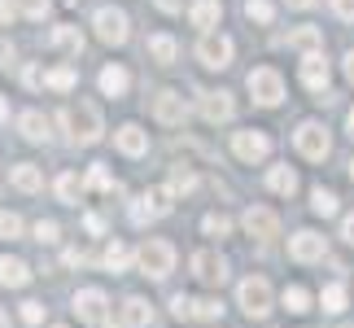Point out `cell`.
I'll return each instance as SVG.
<instances>
[{"mask_svg":"<svg viewBox=\"0 0 354 328\" xmlns=\"http://www.w3.org/2000/svg\"><path fill=\"white\" fill-rule=\"evenodd\" d=\"M9 114V105H5V97H0V118H5Z\"/></svg>","mask_w":354,"mask_h":328,"instance_id":"obj_52","label":"cell"},{"mask_svg":"<svg viewBox=\"0 0 354 328\" xmlns=\"http://www.w3.org/2000/svg\"><path fill=\"white\" fill-rule=\"evenodd\" d=\"M0 328H9V320H5V311H0Z\"/></svg>","mask_w":354,"mask_h":328,"instance_id":"obj_53","label":"cell"},{"mask_svg":"<svg viewBox=\"0 0 354 328\" xmlns=\"http://www.w3.org/2000/svg\"><path fill=\"white\" fill-rule=\"evenodd\" d=\"M346 75H350V79H354V48H350V53H346Z\"/></svg>","mask_w":354,"mask_h":328,"instance_id":"obj_48","label":"cell"},{"mask_svg":"<svg viewBox=\"0 0 354 328\" xmlns=\"http://www.w3.org/2000/svg\"><path fill=\"white\" fill-rule=\"evenodd\" d=\"M97 35L105 44H122V39H127V13L122 9H97Z\"/></svg>","mask_w":354,"mask_h":328,"instance_id":"obj_13","label":"cell"},{"mask_svg":"<svg viewBox=\"0 0 354 328\" xmlns=\"http://www.w3.org/2000/svg\"><path fill=\"white\" fill-rule=\"evenodd\" d=\"M171 210V188H149V193L140 197V206H131V219L136 224H153L158 215Z\"/></svg>","mask_w":354,"mask_h":328,"instance_id":"obj_12","label":"cell"},{"mask_svg":"<svg viewBox=\"0 0 354 328\" xmlns=\"http://www.w3.org/2000/svg\"><path fill=\"white\" fill-rule=\"evenodd\" d=\"M219 13H223L219 0H197V5L188 9V18H193V26H214V22H219Z\"/></svg>","mask_w":354,"mask_h":328,"instance_id":"obj_26","label":"cell"},{"mask_svg":"<svg viewBox=\"0 0 354 328\" xmlns=\"http://www.w3.org/2000/svg\"><path fill=\"white\" fill-rule=\"evenodd\" d=\"M333 13L346 18V22H354V0H333Z\"/></svg>","mask_w":354,"mask_h":328,"instance_id":"obj_44","label":"cell"},{"mask_svg":"<svg viewBox=\"0 0 354 328\" xmlns=\"http://www.w3.org/2000/svg\"><path fill=\"white\" fill-rule=\"evenodd\" d=\"M22 324H31V328L44 324V302H22Z\"/></svg>","mask_w":354,"mask_h":328,"instance_id":"obj_38","label":"cell"},{"mask_svg":"<svg viewBox=\"0 0 354 328\" xmlns=\"http://www.w3.org/2000/svg\"><path fill=\"white\" fill-rule=\"evenodd\" d=\"M13 62V48H9V39H0V66H9Z\"/></svg>","mask_w":354,"mask_h":328,"instance_id":"obj_47","label":"cell"},{"mask_svg":"<svg viewBox=\"0 0 354 328\" xmlns=\"http://www.w3.org/2000/svg\"><path fill=\"white\" fill-rule=\"evenodd\" d=\"M293 145H297V154L310 158V162H324V158H328V149H333L328 131H324L319 122H302V127H297V136H293Z\"/></svg>","mask_w":354,"mask_h":328,"instance_id":"obj_5","label":"cell"},{"mask_svg":"<svg viewBox=\"0 0 354 328\" xmlns=\"http://www.w3.org/2000/svg\"><path fill=\"white\" fill-rule=\"evenodd\" d=\"M245 13H250L254 22H271V13H276V9H271V0H245Z\"/></svg>","mask_w":354,"mask_h":328,"instance_id":"obj_37","label":"cell"},{"mask_svg":"<svg viewBox=\"0 0 354 328\" xmlns=\"http://www.w3.org/2000/svg\"><path fill=\"white\" fill-rule=\"evenodd\" d=\"M245 84H250V97L258 105H280L284 101V79H280L276 66H258V71H250Z\"/></svg>","mask_w":354,"mask_h":328,"instance_id":"obj_4","label":"cell"},{"mask_svg":"<svg viewBox=\"0 0 354 328\" xmlns=\"http://www.w3.org/2000/svg\"><path fill=\"white\" fill-rule=\"evenodd\" d=\"M22 237V219L13 210H0V241H18Z\"/></svg>","mask_w":354,"mask_h":328,"instance_id":"obj_34","label":"cell"},{"mask_svg":"<svg viewBox=\"0 0 354 328\" xmlns=\"http://www.w3.org/2000/svg\"><path fill=\"white\" fill-rule=\"evenodd\" d=\"M114 145H118L127 158H140V154H149V131H140L136 122H127V127L114 131Z\"/></svg>","mask_w":354,"mask_h":328,"instance_id":"obj_15","label":"cell"},{"mask_svg":"<svg viewBox=\"0 0 354 328\" xmlns=\"http://www.w3.org/2000/svg\"><path fill=\"white\" fill-rule=\"evenodd\" d=\"M280 302H284V311H289V316H306V311H310V293L302 289V284H284Z\"/></svg>","mask_w":354,"mask_h":328,"instance_id":"obj_24","label":"cell"},{"mask_svg":"<svg viewBox=\"0 0 354 328\" xmlns=\"http://www.w3.org/2000/svg\"><path fill=\"white\" fill-rule=\"evenodd\" d=\"M35 241H57V224H53V219H39V224H35Z\"/></svg>","mask_w":354,"mask_h":328,"instance_id":"obj_41","label":"cell"},{"mask_svg":"<svg viewBox=\"0 0 354 328\" xmlns=\"http://www.w3.org/2000/svg\"><path fill=\"white\" fill-rule=\"evenodd\" d=\"M236 302H241V311H245L250 320L271 316V284H267L263 276H245L241 289H236Z\"/></svg>","mask_w":354,"mask_h":328,"instance_id":"obj_3","label":"cell"},{"mask_svg":"<svg viewBox=\"0 0 354 328\" xmlns=\"http://www.w3.org/2000/svg\"><path fill=\"white\" fill-rule=\"evenodd\" d=\"M193 184H197V175L188 171V167H175V171H171V193H188Z\"/></svg>","mask_w":354,"mask_h":328,"instance_id":"obj_36","label":"cell"},{"mask_svg":"<svg viewBox=\"0 0 354 328\" xmlns=\"http://www.w3.org/2000/svg\"><path fill=\"white\" fill-rule=\"evenodd\" d=\"M342 328H354V324H342Z\"/></svg>","mask_w":354,"mask_h":328,"instance_id":"obj_57","label":"cell"},{"mask_svg":"<svg viewBox=\"0 0 354 328\" xmlns=\"http://www.w3.org/2000/svg\"><path fill=\"white\" fill-rule=\"evenodd\" d=\"M232 154H236L241 162H263V158L271 154V136L258 131V127H245V131L232 136Z\"/></svg>","mask_w":354,"mask_h":328,"instance_id":"obj_7","label":"cell"},{"mask_svg":"<svg viewBox=\"0 0 354 328\" xmlns=\"http://www.w3.org/2000/svg\"><path fill=\"white\" fill-rule=\"evenodd\" d=\"M289 5H293V9H310V5H315V0H289Z\"/></svg>","mask_w":354,"mask_h":328,"instance_id":"obj_50","label":"cell"},{"mask_svg":"<svg viewBox=\"0 0 354 328\" xmlns=\"http://www.w3.org/2000/svg\"><path fill=\"white\" fill-rule=\"evenodd\" d=\"M171 311H175V316H180V320H188V316H193V298L175 293V298H171Z\"/></svg>","mask_w":354,"mask_h":328,"instance_id":"obj_42","label":"cell"},{"mask_svg":"<svg viewBox=\"0 0 354 328\" xmlns=\"http://www.w3.org/2000/svg\"><path fill=\"white\" fill-rule=\"evenodd\" d=\"M127 84H131V79H127L122 66H105V71H101V92H105V97H122Z\"/></svg>","mask_w":354,"mask_h":328,"instance_id":"obj_25","label":"cell"},{"mask_svg":"<svg viewBox=\"0 0 354 328\" xmlns=\"http://www.w3.org/2000/svg\"><path fill=\"white\" fill-rule=\"evenodd\" d=\"M241 224H245V232H250V237H258V241H276V237H280V219H276V210H267V206H250Z\"/></svg>","mask_w":354,"mask_h":328,"instance_id":"obj_10","label":"cell"},{"mask_svg":"<svg viewBox=\"0 0 354 328\" xmlns=\"http://www.w3.org/2000/svg\"><path fill=\"white\" fill-rule=\"evenodd\" d=\"M346 131L354 136V109H350V114H346Z\"/></svg>","mask_w":354,"mask_h":328,"instance_id":"obj_51","label":"cell"},{"mask_svg":"<svg viewBox=\"0 0 354 328\" xmlns=\"http://www.w3.org/2000/svg\"><path fill=\"white\" fill-rule=\"evenodd\" d=\"M88 184H92V188H114V180H110V171H105V162H97V167L88 171Z\"/></svg>","mask_w":354,"mask_h":328,"instance_id":"obj_39","label":"cell"},{"mask_svg":"<svg viewBox=\"0 0 354 328\" xmlns=\"http://www.w3.org/2000/svg\"><path fill=\"white\" fill-rule=\"evenodd\" d=\"M302 84H306V88H315V92H324V88H328V62H324L319 53H310V57H302Z\"/></svg>","mask_w":354,"mask_h":328,"instance_id":"obj_17","label":"cell"},{"mask_svg":"<svg viewBox=\"0 0 354 328\" xmlns=\"http://www.w3.org/2000/svg\"><path fill=\"white\" fill-rule=\"evenodd\" d=\"M319 307L333 311V316H337V311H346V284H328V289L319 293Z\"/></svg>","mask_w":354,"mask_h":328,"instance_id":"obj_33","label":"cell"},{"mask_svg":"<svg viewBox=\"0 0 354 328\" xmlns=\"http://www.w3.org/2000/svg\"><path fill=\"white\" fill-rule=\"evenodd\" d=\"M22 9H26V18H44V13H48V0H22Z\"/></svg>","mask_w":354,"mask_h":328,"instance_id":"obj_43","label":"cell"},{"mask_svg":"<svg viewBox=\"0 0 354 328\" xmlns=\"http://www.w3.org/2000/svg\"><path fill=\"white\" fill-rule=\"evenodd\" d=\"M193 316L197 320H219L223 316V302H219V298H197V302H193Z\"/></svg>","mask_w":354,"mask_h":328,"instance_id":"obj_35","label":"cell"},{"mask_svg":"<svg viewBox=\"0 0 354 328\" xmlns=\"http://www.w3.org/2000/svg\"><path fill=\"white\" fill-rule=\"evenodd\" d=\"M310 210H315V215H337V193L319 184L315 193H310Z\"/></svg>","mask_w":354,"mask_h":328,"instance_id":"obj_31","label":"cell"},{"mask_svg":"<svg viewBox=\"0 0 354 328\" xmlns=\"http://www.w3.org/2000/svg\"><path fill=\"white\" fill-rule=\"evenodd\" d=\"M193 276L201 280V284H210V289H219V284L227 280V263L214 250H197L193 254Z\"/></svg>","mask_w":354,"mask_h":328,"instance_id":"obj_9","label":"cell"},{"mask_svg":"<svg viewBox=\"0 0 354 328\" xmlns=\"http://www.w3.org/2000/svg\"><path fill=\"white\" fill-rule=\"evenodd\" d=\"M57 197L62 201H79V197H84V180H79L75 171H66L62 180H57Z\"/></svg>","mask_w":354,"mask_h":328,"instance_id":"obj_30","label":"cell"},{"mask_svg":"<svg viewBox=\"0 0 354 328\" xmlns=\"http://www.w3.org/2000/svg\"><path fill=\"white\" fill-rule=\"evenodd\" d=\"M267 188H271V193H280V197H293L297 193V171L293 167H271Z\"/></svg>","mask_w":354,"mask_h":328,"instance_id":"obj_22","label":"cell"},{"mask_svg":"<svg viewBox=\"0 0 354 328\" xmlns=\"http://www.w3.org/2000/svg\"><path fill=\"white\" fill-rule=\"evenodd\" d=\"M201 232H206V237H227V232H232V219L219 215V210H210L206 219H201Z\"/></svg>","mask_w":354,"mask_h":328,"instance_id":"obj_32","label":"cell"},{"mask_svg":"<svg viewBox=\"0 0 354 328\" xmlns=\"http://www.w3.org/2000/svg\"><path fill=\"white\" fill-rule=\"evenodd\" d=\"M18 127H22V136H26V140H48V118L44 114H39V109H26V114L18 118Z\"/></svg>","mask_w":354,"mask_h":328,"instance_id":"obj_23","label":"cell"},{"mask_svg":"<svg viewBox=\"0 0 354 328\" xmlns=\"http://www.w3.org/2000/svg\"><path fill=\"white\" fill-rule=\"evenodd\" d=\"M197 57L206 71H223L227 62H232V39L219 35V31H206L201 35V44H197Z\"/></svg>","mask_w":354,"mask_h":328,"instance_id":"obj_6","label":"cell"},{"mask_svg":"<svg viewBox=\"0 0 354 328\" xmlns=\"http://www.w3.org/2000/svg\"><path fill=\"white\" fill-rule=\"evenodd\" d=\"M62 118H66V131H71L75 145H92L101 136V109L92 101H71Z\"/></svg>","mask_w":354,"mask_h":328,"instance_id":"obj_1","label":"cell"},{"mask_svg":"<svg viewBox=\"0 0 354 328\" xmlns=\"http://www.w3.org/2000/svg\"><path fill=\"white\" fill-rule=\"evenodd\" d=\"M53 328H66V324H53Z\"/></svg>","mask_w":354,"mask_h":328,"instance_id":"obj_56","label":"cell"},{"mask_svg":"<svg viewBox=\"0 0 354 328\" xmlns=\"http://www.w3.org/2000/svg\"><path fill=\"white\" fill-rule=\"evenodd\" d=\"M26 280H31V267H26L22 258H0V284H9V289H22Z\"/></svg>","mask_w":354,"mask_h":328,"instance_id":"obj_20","label":"cell"},{"mask_svg":"<svg viewBox=\"0 0 354 328\" xmlns=\"http://www.w3.org/2000/svg\"><path fill=\"white\" fill-rule=\"evenodd\" d=\"M350 180H354V162H350Z\"/></svg>","mask_w":354,"mask_h":328,"instance_id":"obj_55","label":"cell"},{"mask_svg":"<svg viewBox=\"0 0 354 328\" xmlns=\"http://www.w3.org/2000/svg\"><path fill=\"white\" fill-rule=\"evenodd\" d=\"M127 263H131V250H127L122 241H110V245H105V254H101V267H110V271H122Z\"/></svg>","mask_w":354,"mask_h":328,"instance_id":"obj_27","label":"cell"},{"mask_svg":"<svg viewBox=\"0 0 354 328\" xmlns=\"http://www.w3.org/2000/svg\"><path fill=\"white\" fill-rule=\"evenodd\" d=\"M342 237H346V245H354V215H346V224H342Z\"/></svg>","mask_w":354,"mask_h":328,"instance_id":"obj_46","label":"cell"},{"mask_svg":"<svg viewBox=\"0 0 354 328\" xmlns=\"http://www.w3.org/2000/svg\"><path fill=\"white\" fill-rule=\"evenodd\" d=\"M13 188H22V193H39L44 188V175H39V167H31V162H18V167L9 171Z\"/></svg>","mask_w":354,"mask_h":328,"instance_id":"obj_19","label":"cell"},{"mask_svg":"<svg viewBox=\"0 0 354 328\" xmlns=\"http://www.w3.org/2000/svg\"><path fill=\"white\" fill-rule=\"evenodd\" d=\"M153 118L162 122V127H180V122L188 118V101L180 97V92H158V101H153Z\"/></svg>","mask_w":354,"mask_h":328,"instance_id":"obj_11","label":"cell"},{"mask_svg":"<svg viewBox=\"0 0 354 328\" xmlns=\"http://www.w3.org/2000/svg\"><path fill=\"white\" fill-rule=\"evenodd\" d=\"M149 53L158 57V66H171L175 62V39L171 35H149Z\"/></svg>","mask_w":354,"mask_h":328,"instance_id":"obj_28","label":"cell"},{"mask_svg":"<svg viewBox=\"0 0 354 328\" xmlns=\"http://www.w3.org/2000/svg\"><path fill=\"white\" fill-rule=\"evenodd\" d=\"M18 18V5H13V0H0V22H13Z\"/></svg>","mask_w":354,"mask_h":328,"instance_id":"obj_45","label":"cell"},{"mask_svg":"<svg viewBox=\"0 0 354 328\" xmlns=\"http://www.w3.org/2000/svg\"><path fill=\"white\" fill-rule=\"evenodd\" d=\"M44 84H48V88H71V84H75V71H71V66H62V71H53Z\"/></svg>","mask_w":354,"mask_h":328,"instance_id":"obj_40","label":"cell"},{"mask_svg":"<svg viewBox=\"0 0 354 328\" xmlns=\"http://www.w3.org/2000/svg\"><path fill=\"white\" fill-rule=\"evenodd\" d=\"M319 44H324V35H319V26H297V31H289V48H297V53H319Z\"/></svg>","mask_w":354,"mask_h":328,"instance_id":"obj_21","label":"cell"},{"mask_svg":"<svg viewBox=\"0 0 354 328\" xmlns=\"http://www.w3.org/2000/svg\"><path fill=\"white\" fill-rule=\"evenodd\" d=\"M201 118L206 122H227L232 118V97H227V92H206V97H201Z\"/></svg>","mask_w":354,"mask_h":328,"instance_id":"obj_16","label":"cell"},{"mask_svg":"<svg viewBox=\"0 0 354 328\" xmlns=\"http://www.w3.org/2000/svg\"><path fill=\"white\" fill-rule=\"evenodd\" d=\"M105 307H110V302H105L101 289H79L75 293V316L84 320V324H101L105 320Z\"/></svg>","mask_w":354,"mask_h":328,"instance_id":"obj_14","label":"cell"},{"mask_svg":"<svg viewBox=\"0 0 354 328\" xmlns=\"http://www.w3.org/2000/svg\"><path fill=\"white\" fill-rule=\"evenodd\" d=\"M122 324L127 328H149L153 324V307H149L145 298H127V302H122Z\"/></svg>","mask_w":354,"mask_h":328,"instance_id":"obj_18","label":"cell"},{"mask_svg":"<svg viewBox=\"0 0 354 328\" xmlns=\"http://www.w3.org/2000/svg\"><path fill=\"white\" fill-rule=\"evenodd\" d=\"M158 5L167 9V13H175V9H180V0H158Z\"/></svg>","mask_w":354,"mask_h":328,"instance_id":"obj_49","label":"cell"},{"mask_svg":"<svg viewBox=\"0 0 354 328\" xmlns=\"http://www.w3.org/2000/svg\"><path fill=\"white\" fill-rule=\"evenodd\" d=\"M53 44L66 48V53H84V35H79L75 26H57V31H53Z\"/></svg>","mask_w":354,"mask_h":328,"instance_id":"obj_29","label":"cell"},{"mask_svg":"<svg viewBox=\"0 0 354 328\" xmlns=\"http://www.w3.org/2000/svg\"><path fill=\"white\" fill-rule=\"evenodd\" d=\"M105 328H127V324H122V320H118V324H105Z\"/></svg>","mask_w":354,"mask_h":328,"instance_id":"obj_54","label":"cell"},{"mask_svg":"<svg viewBox=\"0 0 354 328\" xmlns=\"http://www.w3.org/2000/svg\"><path fill=\"white\" fill-rule=\"evenodd\" d=\"M328 254V241L319 237V232H297V237H289V258L293 263H319V258Z\"/></svg>","mask_w":354,"mask_h":328,"instance_id":"obj_8","label":"cell"},{"mask_svg":"<svg viewBox=\"0 0 354 328\" xmlns=\"http://www.w3.org/2000/svg\"><path fill=\"white\" fill-rule=\"evenodd\" d=\"M136 263H140V271L149 280H167L175 271V245L162 241V237H149L140 250H136Z\"/></svg>","mask_w":354,"mask_h":328,"instance_id":"obj_2","label":"cell"}]
</instances>
